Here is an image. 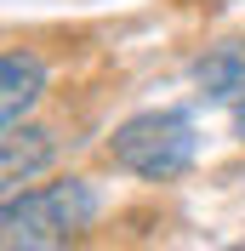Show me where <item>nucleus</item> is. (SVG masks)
Segmentation results:
<instances>
[{
	"mask_svg": "<svg viewBox=\"0 0 245 251\" xmlns=\"http://www.w3.org/2000/svg\"><path fill=\"white\" fill-rule=\"evenodd\" d=\"M194 120L183 109H148L131 114V120L108 137V154L114 166H125L131 177H148V183H166V177H183L194 166Z\"/></svg>",
	"mask_w": 245,
	"mask_h": 251,
	"instance_id": "f257e3e1",
	"label": "nucleus"
},
{
	"mask_svg": "<svg viewBox=\"0 0 245 251\" xmlns=\"http://www.w3.org/2000/svg\"><path fill=\"white\" fill-rule=\"evenodd\" d=\"M51 160V137L46 131H17V126H6V149H0V172H6V194H17V188L29 183L40 166Z\"/></svg>",
	"mask_w": 245,
	"mask_h": 251,
	"instance_id": "20e7f679",
	"label": "nucleus"
},
{
	"mask_svg": "<svg viewBox=\"0 0 245 251\" xmlns=\"http://www.w3.org/2000/svg\"><path fill=\"white\" fill-rule=\"evenodd\" d=\"M40 92H46V63L34 51H6V63H0V114H6V126L23 120L40 103Z\"/></svg>",
	"mask_w": 245,
	"mask_h": 251,
	"instance_id": "7ed1b4c3",
	"label": "nucleus"
},
{
	"mask_svg": "<svg viewBox=\"0 0 245 251\" xmlns=\"http://www.w3.org/2000/svg\"><path fill=\"white\" fill-rule=\"evenodd\" d=\"M92 217H97V188L80 177L6 194V246H57L80 228H92Z\"/></svg>",
	"mask_w": 245,
	"mask_h": 251,
	"instance_id": "f03ea898",
	"label": "nucleus"
},
{
	"mask_svg": "<svg viewBox=\"0 0 245 251\" xmlns=\"http://www.w3.org/2000/svg\"><path fill=\"white\" fill-rule=\"evenodd\" d=\"M234 137L245 143V97H240V109H234Z\"/></svg>",
	"mask_w": 245,
	"mask_h": 251,
	"instance_id": "423d86ee",
	"label": "nucleus"
},
{
	"mask_svg": "<svg viewBox=\"0 0 245 251\" xmlns=\"http://www.w3.org/2000/svg\"><path fill=\"white\" fill-rule=\"evenodd\" d=\"M199 86H205V97L245 92V57H240V51H217L211 63H199Z\"/></svg>",
	"mask_w": 245,
	"mask_h": 251,
	"instance_id": "39448f33",
	"label": "nucleus"
}]
</instances>
